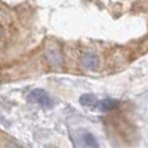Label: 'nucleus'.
Instances as JSON below:
<instances>
[{
	"mask_svg": "<svg viewBox=\"0 0 148 148\" xmlns=\"http://www.w3.org/2000/svg\"><path fill=\"white\" fill-rule=\"evenodd\" d=\"M27 100L30 103H36V104L42 105L44 108H52L55 105V101L52 100V97L44 90H40V88L33 90L27 95Z\"/></svg>",
	"mask_w": 148,
	"mask_h": 148,
	"instance_id": "f257e3e1",
	"label": "nucleus"
},
{
	"mask_svg": "<svg viewBox=\"0 0 148 148\" xmlns=\"http://www.w3.org/2000/svg\"><path fill=\"white\" fill-rule=\"evenodd\" d=\"M82 65H83L86 69L95 70L99 66V56H97L96 53H92V52H88V53L83 55V56H82Z\"/></svg>",
	"mask_w": 148,
	"mask_h": 148,
	"instance_id": "f03ea898",
	"label": "nucleus"
},
{
	"mask_svg": "<svg viewBox=\"0 0 148 148\" xmlns=\"http://www.w3.org/2000/svg\"><path fill=\"white\" fill-rule=\"evenodd\" d=\"M118 105H120L118 100L108 97V99H103L101 101H97L96 108L101 112H109V110H114L116 108H118Z\"/></svg>",
	"mask_w": 148,
	"mask_h": 148,
	"instance_id": "7ed1b4c3",
	"label": "nucleus"
},
{
	"mask_svg": "<svg viewBox=\"0 0 148 148\" xmlns=\"http://www.w3.org/2000/svg\"><path fill=\"white\" fill-rule=\"evenodd\" d=\"M81 142L86 148H99V142L95 138L94 134L88 131H83L81 134Z\"/></svg>",
	"mask_w": 148,
	"mask_h": 148,
	"instance_id": "20e7f679",
	"label": "nucleus"
},
{
	"mask_svg": "<svg viewBox=\"0 0 148 148\" xmlns=\"http://www.w3.org/2000/svg\"><path fill=\"white\" fill-rule=\"evenodd\" d=\"M47 56V60L49 61V64L52 65V66H60V64H61V55L59 53V51L55 48H49L48 51H47L46 53Z\"/></svg>",
	"mask_w": 148,
	"mask_h": 148,
	"instance_id": "39448f33",
	"label": "nucleus"
},
{
	"mask_svg": "<svg viewBox=\"0 0 148 148\" xmlns=\"http://www.w3.org/2000/svg\"><path fill=\"white\" fill-rule=\"evenodd\" d=\"M79 103H81L83 107H95L97 104L96 96L92 94H83L79 97Z\"/></svg>",
	"mask_w": 148,
	"mask_h": 148,
	"instance_id": "423d86ee",
	"label": "nucleus"
},
{
	"mask_svg": "<svg viewBox=\"0 0 148 148\" xmlns=\"http://www.w3.org/2000/svg\"><path fill=\"white\" fill-rule=\"evenodd\" d=\"M47 148H53V147H47Z\"/></svg>",
	"mask_w": 148,
	"mask_h": 148,
	"instance_id": "0eeeda50",
	"label": "nucleus"
},
{
	"mask_svg": "<svg viewBox=\"0 0 148 148\" xmlns=\"http://www.w3.org/2000/svg\"><path fill=\"white\" fill-rule=\"evenodd\" d=\"M0 120H1V118H0Z\"/></svg>",
	"mask_w": 148,
	"mask_h": 148,
	"instance_id": "6e6552de",
	"label": "nucleus"
}]
</instances>
